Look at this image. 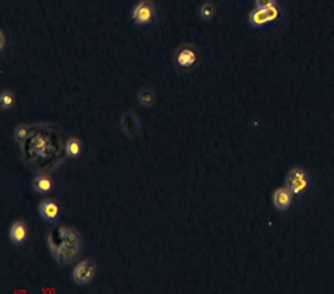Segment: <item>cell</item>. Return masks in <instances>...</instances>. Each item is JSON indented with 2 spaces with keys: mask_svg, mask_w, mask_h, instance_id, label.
Returning a JSON list of instances; mask_svg holds the SVG:
<instances>
[{
  "mask_svg": "<svg viewBox=\"0 0 334 294\" xmlns=\"http://www.w3.org/2000/svg\"><path fill=\"white\" fill-rule=\"evenodd\" d=\"M63 214L60 203L55 199H45L38 204V215L40 219L49 224H55Z\"/></svg>",
  "mask_w": 334,
  "mask_h": 294,
  "instance_id": "2",
  "label": "cell"
},
{
  "mask_svg": "<svg viewBox=\"0 0 334 294\" xmlns=\"http://www.w3.org/2000/svg\"><path fill=\"white\" fill-rule=\"evenodd\" d=\"M13 102H15V100H13V95L10 92L5 91L0 94V106H2V109H4V111L12 107Z\"/></svg>",
  "mask_w": 334,
  "mask_h": 294,
  "instance_id": "17",
  "label": "cell"
},
{
  "mask_svg": "<svg viewBox=\"0 0 334 294\" xmlns=\"http://www.w3.org/2000/svg\"><path fill=\"white\" fill-rule=\"evenodd\" d=\"M199 15L202 20L209 21V20H211L214 17V6L210 3H204L200 7Z\"/></svg>",
  "mask_w": 334,
  "mask_h": 294,
  "instance_id": "15",
  "label": "cell"
},
{
  "mask_svg": "<svg viewBox=\"0 0 334 294\" xmlns=\"http://www.w3.org/2000/svg\"><path fill=\"white\" fill-rule=\"evenodd\" d=\"M30 134V127L26 125H20L16 128L15 131V140L22 145V143L26 140Z\"/></svg>",
  "mask_w": 334,
  "mask_h": 294,
  "instance_id": "16",
  "label": "cell"
},
{
  "mask_svg": "<svg viewBox=\"0 0 334 294\" xmlns=\"http://www.w3.org/2000/svg\"><path fill=\"white\" fill-rule=\"evenodd\" d=\"M285 183L291 193L295 196H303L304 194H306V191L309 189L310 186L309 179H303V180L285 179Z\"/></svg>",
  "mask_w": 334,
  "mask_h": 294,
  "instance_id": "9",
  "label": "cell"
},
{
  "mask_svg": "<svg viewBox=\"0 0 334 294\" xmlns=\"http://www.w3.org/2000/svg\"><path fill=\"white\" fill-rule=\"evenodd\" d=\"M196 61V55L192 50H181L177 55V64L180 67H190Z\"/></svg>",
  "mask_w": 334,
  "mask_h": 294,
  "instance_id": "12",
  "label": "cell"
},
{
  "mask_svg": "<svg viewBox=\"0 0 334 294\" xmlns=\"http://www.w3.org/2000/svg\"><path fill=\"white\" fill-rule=\"evenodd\" d=\"M276 5L274 0H256V7L260 9H268L270 7Z\"/></svg>",
  "mask_w": 334,
  "mask_h": 294,
  "instance_id": "19",
  "label": "cell"
},
{
  "mask_svg": "<svg viewBox=\"0 0 334 294\" xmlns=\"http://www.w3.org/2000/svg\"><path fill=\"white\" fill-rule=\"evenodd\" d=\"M154 18V7L149 2H141L133 8L132 19L135 24L149 25Z\"/></svg>",
  "mask_w": 334,
  "mask_h": 294,
  "instance_id": "4",
  "label": "cell"
},
{
  "mask_svg": "<svg viewBox=\"0 0 334 294\" xmlns=\"http://www.w3.org/2000/svg\"><path fill=\"white\" fill-rule=\"evenodd\" d=\"M138 101L139 103L145 107H151L155 102V95L153 91L150 90V89H141L138 94Z\"/></svg>",
  "mask_w": 334,
  "mask_h": 294,
  "instance_id": "13",
  "label": "cell"
},
{
  "mask_svg": "<svg viewBox=\"0 0 334 294\" xmlns=\"http://www.w3.org/2000/svg\"><path fill=\"white\" fill-rule=\"evenodd\" d=\"M32 187L35 193L40 194V195H47V194L52 193L54 185H53L52 180L49 176L39 175L33 180Z\"/></svg>",
  "mask_w": 334,
  "mask_h": 294,
  "instance_id": "8",
  "label": "cell"
},
{
  "mask_svg": "<svg viewBox=\"0 0 334 294\" xmlns=\"http://www.w3.org/2000/svg\"><path fill=\"white\" fill-rule=\"evenodd\" d=\"M293 194L289 188H278L273 194V204L274 207L279 211L288 210L292 204Z\"/></svg>",
  "mask_w": 334,
  "mask_h": 294,
  "instance_id": "7",
  "label": "cell"
},
{
  "mask_svg": "<svg viewBox=\"0 0 334 294\" xmlns=\"http://www.w3.org/2000/svg\"><path fill=\"white\" fill-rule=\"evenodd\" d=\"M95 271H97L95 263L92 259H85L74 267L72 272L73 281L78 285H85L93 279Z\"/></svg>",
  "mask_w": 334,
  "mask_h": 294,
  "instance_id": "3",
  "label": "cell"
},
{
  "mask_svg": "<svg viewBox=\"0 0 334 294\" xmlns=\"http://www.w3.org/2000/svg\"><path fill=\"white\" fill-rule=\"evenodd\" d=\"M9 237L10 241L15 245L20 246L25 244L29 237V232L25 223L22 221H17L13 223L9 231Z\"/></svg>",
  "mask_w": 334,
  "mask_h": 294,
  "instance_id": "5",
  "label": "cell"
},
{
  "mask_svg": "<svg viewBox=\"0 0 334 294\" xmlns=\"http://www.w3.org/2000/svg\"><path fill=\"white\" fill-rule=\"evenodd\" d=\"M54 259L59 264H71L78 258L81 249L80 237L76 231L59 228L47 237Z\"/></svg>",
  "mask_w": 334,
  "mask_h": 294,
  "instance_id": "1",
  "label": "cell"
},
{
  "mask_svg": "<svg viewBox=\"0 0 334 294\" xmlns=\"http://www.w3.org/2000/svg\"><path fill=\"white\" fill-rule=\"evenodd\" d=\"M0 36H2V37H0V40H2V51L5 49V35H4V34L2 33V35H0Z\"/></svg>",
  "mask_w": 334,
  "mask_h": 294,
  "instance_id": "20",
  "label": "cell"
},
{
  "mask_svg": "<svg viewBox=\"0 0 334 294\" xmlns=\"http://www.w3.org/2000/svg\"><path fill=\"white\" fill-rule=\"evenodd\" d=\"M265 12H267L269 24H275L282 18V10L277 5H274L270 7V8L265 9Z\"/></svg>",
  "mask_w": 334,
  "mask_h": 294,
  "instance_id": "14",
  "label": "cell"
},
{
  "mask_svg": "<svg viewBox=\"0 0 334 294\" xmlns=\"http://www.w3.org/2000/svg\"><path fill=\"white\" fill-rule=\"evenodd\" d=\"M120 125L122 132L129 137L137 136L140 132L139 121L137 117H135V115L132 113H125L122 115L120 119Z\"/></svg>",
  "mask_w": 334,
  "mask_h": 294,
  "instance_id": "6",
  "label": "cell"
},
{
  "mask_svg": "<svg viewBox=\"0 0 334 294\" xmlns=\"http://www.w3.org/2000/svg\"><path fill=\"white\" fill-rule=\"evenodd\" d=\"M81 143L78 139L76 138H70L68 139L66 143V154L68 158H70L72 160H77L80 154H81Z\"/></svg>",
  "mask_w": 334,
  "mask_h": 294,
  "instance_id": "11",
  "label": "cell"
},
{
  "mask_svg": "<svg viewBox=\"0 0 334 294\" xmlns=\"http://www.w3.org/2000/svg\"><path fill=\"white\" fill-rule=\"evenodd\" d=\"M249 22L250 24L255 27V29H263L264 26L269 25L267 12L264 9L256 8L251 10L249 13Z\"/></svg>",
  "mask_w": 334,
  "mask_h": 294,
  "instance_id": "10",
  "label": "cell"
},
{
  "mask_svg": "<svg viewBox=\"0 0 334 294\" xmlns=\"http://www.w3.org/2000/svg\"><path fill=\"white\" fill-rule=\"evenodd\" d=\"M286 179L290 180H303V179H309L308 174L306 173V171L299 167H294L292 169L290 172L286 175Z\"/></svg>",
  "mask_w": 334,
  "mask_h": 294,
  "instance_id": "18",
  "label": "cell"
}]
</instances>
